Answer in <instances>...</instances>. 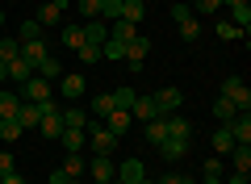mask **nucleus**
<instances>
[{"label":"nucleus","mask_w":251,"mask_h":184,"mask_svg":"<svg viewBox=\"0 0 251 184\" xmlns=\"http://www.w3.org/2000/svg\"><path fill=\"white\" fill-rule=\"evenodd\" d=\"M205 176H226V167H222V159H205Z\"/></svg>","instance_id":"c03bdc74"},{"label":"nucleus","mask_w":251,"mask_h":184,"mask_svg":"<svg viewBox=\"0 0 251 184\" xmlns=\"http://www.w3.org/2000/svg\"><path fill=\"white\" fill-rule=\"evenodd\" d=\"M0 138H4V142H17L21 138V122H17V117H4V122H0Z\"/></svg>","instance_id":"2f4dec72"},{"label":"nucleus","mask_w":251,"mask_h":184,"mask_svg":"<svg viewBox=\"0 0 251 184\" xmlns=\"http://www.w3.org/2000/svg\"><path fill=\"white\" fill-rule=\"evenodd\" d=\"M234 113H239V109H234V105H230L226 97H218V101H214V117H218V122H230Z\"/></svg>","instance_id":"e433bc0d"},{"label":"nucleus","mask_w":251,"mask_h":184,"mask_svg":"<svg viewBox=\"0 0 251 184\" xmlns=\"http://www.w3.org/2000/svg\"><path fill=\"white\" fill-rule=\"evenodd\" d=\"M134 97H138L134 88H113V101H117V109H130V105H134Z\"/></svg>","instance_id":"4c0bfd02"},{"label":"nucleus","mask_w":251,"mask_h":184,"mask_svg":"<svg viewBox=\"0 0 251 184\" xmlns=\"http://www.w3.org/2000/svg\"><path fill=\"white\" fill-rule=\"evenodd\" d=\"M63 126H88V113H84L80 105H72V109H63Z\"/></svg>","instance_id":"c9c22d12"},{"label":"nucleus","mask_w":251,"mask_h":184,"mask_svg":"<svg viewBox=\"0 0 251 184\" xmlns=\"http://www.w3.org/2000/svg\"><path fill=\"white\" fill-rule=\"evenodd\" d=\"M214 151H218V155H230V151H234V138H230L226 126H222V130H214Z\"/></svg>","instance_id":"c85d7f7f"},{"label":"nucleus","mask_w":251,"mask_h":184,"mask_svg":"<svg viewBox=\"0 0 251 184\" xmlns=\"http://www.w3.org/2000/svg\"><path fill=\"white\" fill-rule=\"evenodd\" d=\"M46 54H50V51H46V42H42V38H34V42H21V59H29V63H34V71H38V63H42Z\"/></svg>","instance_id":"6ab92c4d"},{"label":"nucleus","mask_w":251,"mask_h":184,"mask_svg":"<svg viewBox=\"0 0 251 184\" xmlns=\"http://www.w3.org/2000/svg\"><path fill=\"white\" fill-rule=\"evenodd\" d=\"M59 92H63L67 101H80L84 92H88V79H84V76H75V71H72V76H63V79H59Z\"/></svg>","instance_id":"6e6552de"},{"label":"nucleus","mask_w":251,"mask_h":184,"mask_svg":"<svg viewBox=\"0 0 251 184\" xmlns=\"http://www.w3.org/2000/svg\"><path fill=\"white\" fill-rule=\"evenodd\" d=\"M230 26H239L243 34H247V26H251V9H247V4H234V9H230Z\"/></svg>","instance_id":"473e14b6"},{"label":"nucleus","mask_w":251,"mask_h":184,"mask_svg":"<svg viewBox=\"0 0 251 184\" xmlns=\"http://www.w3.org/2000/svg\"><path fill=\"white\" fill-rule=\"evenodd\" d=\"M59 142L67 147V155H80V147H84V126H63Z\"/></svg>","instance_id":"f8f14e48"},{"label":"nucleus","mask_w":251,"mask_h":184,"mask_svg":"<svg viewBox=\"0 0 251 184\" xmlns=\"http://www.w3.org/2000/svg\"><path fill=\"white\" fill-rule=\"evenodd\" d=\"M222 184H247V176H243V172H230V176H222Z\"/></svg>","instance_id":"de8ad7c7"},{"label":"nucleus","mask_w":251,"mask_h":184,"mask_svg":"<svg viewBox=\"0 0 251 184\" xmlns=\"http://www.w3.org/2000/svg\"><path fill=\"white\" fill-rule=\"evenodd\" d=\"M21 54V42H17V34H9V38H0V59L9 63V59H17Z\"/></svg>","instance_id":"7c9ffc66"},{"label":"nucleus","mask_w":251,"mask_h":184,"mask_svg":"<svg viewBox=\"0 0 251 184\" xmlns=\"http://www.w3.org/2000/svg\"><path fill=\"white\" fill-rule=\"evenodd\" d=\"M222 9V0H197V4H193V17H197V13H218Z\"/></svg>","instance_id":"a19ab883"},{"label":"nucleus","mask_w":251,"mask_h":184,"mask_svg":"<svg viewBox=\"0 0 251 184\" xmlns=\"http://www.w3.org/2000/svg\"><path fill=\"white\" fill-rule=\"evenodd\" d=\"M130 126H134V117H130V109H113V113L105 117V130H109V134H117V138H122V134L130 130Z\"/></svg>","instance_id":"9b49d317"},{"label":"nucleus","mask_w":251,"mask_h":184,"mask_svg":"<svg viewBox=\"0 0 251 184\" xmlns=\"http://www.w3.org/2000/svg\"><path fill=\"white\" fill-rule=\"evenodd\" d=\"M63 46L67 51H80L84 46V26H63Z\"/></svg>","instance_id":"5701e85b"},{"label":"nucleus","mask_w":251,"mask_h":184,"mask_svg":"<svg viewBox=\"0 0 251 184\" xmlns=\"http://www.w3.org/2000/svg\"><path fill=\"white\" fill-rule=\"evenodd\" d=\"M138 184H155V180H138Z\"/></svg>","instance_id":"6e6d98bb"},{"label":"nucleus","mask_w":251,"mask_h":184,"mask_svg":"<svg viewBox=\"0 0 251 184\" xmlns=\"http://www.w3.org/2000/svg\"><path fill=\"white\" fill-rule=\"evenodd\" d=\"M226 159H230V167H234V172H243V176L251 172V147H239V142H234V151H230Z\"/></svg>","instance_id":"aec40b11"},{"label":"nucleus","mask_w":251,"mask_h":184,"mask_svg":"<svg viewBox=\"0 0 251 184\" xmlns=\"http://www.w3.org/2000/svg\"><path fill=\"white\" fill-rule=\"evenodd\" d=\"M80 13H84L88 21H97V17H100V0H80Z\"/></svg>","instance_id":"58836bf2"},{"label":"nucleus","mask_w":251,"mask_h":184,"mask_svg":"<svg viewBox=\"0 0 251 184\" xmlns=\"http://www.w3.org/2000/svg\"><path fill=\"white\" fill-rule=\"evenodd\" d=\"M222 97L230 101V105L239 109V113H247V105H251V88L243 84L239 76H226V79H222Z\"/></svg>","instance_id":"f03ea898"},{"label":"nucleus","mask_w":251,"mask_h":184,"mask_svg":"<svg viewBox=\"0 0 251 184\" xmlns=\"http://www.w3.org/2000/svg\"><path fill=\"white\" fill-rule=\"evenodd\" d=\"M92 151H97V155H113V147H117V134H109L105 126H92Z\"/></svg>","instance_id":"1a4fd4ad"},{"label":"nucleus","mask_w":251,"mask_h":184,"mask_svg":"<svg viewBox=\"0 0 251 184\" xmlns=\"http://www.w3.org/2000/svg\"><path fill=\"white\" fill-rule=\"evenodd\" d=\"M201 184H222V176H205V180H201Z\"/></svg>","instance_id":"3c124183"},{"label":"nucleus","mask_w":251,"mask_h":184,"mask_svg":"<svg viewBox=\"0 0 251 184\" xmlns=\"http://www.w3.org/2000/svg\"><path fill=\"white\" fill-rule=\"evenodd\" d=\"M122 21L138 26V21H143V0H122Z\"/></svg>","instance_id":"bb28decb"},{"label":"nucleus","mask_w":251,"mask_h":184,"mask_svg":"<svg viewBox=\"0 0 251 184\" xmlns=\"http://www.w3.org/2000/svg\"><path fill=\"white\" fill-rule=\"evenodd\" d=\"M29 76H34V63H29V59H21V54L9 59V79H13V84H25Z\"/></svg>","instance_id":"a211bd4d"},{"label":"nucleus","mask_w":251,"mask_h":184,"mask_svg":"<svg viewBox=\"0 0 251 184\" xmlns=\"http://www.w3.org/2000/svg\"><path fill=\"white\" fill-rule=\"evenodd\" d=\"M159 184H180V176H176V172H168V176H163Z\"/></svg>","instance_id":"09e8293b"},{"label":"nucleus","mask_w":251,"mask_h":184,"mask_svg":"<svg viewBox=\"0 0 251 184\" xmlns=\"http://www.w3.org/2000/svg\"><path fill=\"white\" fill-rule=\"evenodd\" d=\"M113 109H117L113 92H97V97H92V113H97V117H109Z\"/></svg>","instance_id":"412c9836"},{"label":"nucleus","mask_w":251,"mask_h":184,"mask_svg":"<svg viewBox=\"0 0 251 184\" xmlns=\"http://www.w3.org/2000/svg\"><path fill=\"white\" fill-rule=\"evenodd\" d=\"M17 109H21L17 92H0V122H4V117H17Z\"/></svg>","instance_id":"4be33fe9"},{"label":"nucleus","mask_w":251,"mask_h":184,"mask_svg":"<svg viewBox=\"0 0 251 184\" xmlns=\"http://www.w3.org/2000/svg\"><path fill=\"white\" fill-rule=\"evenodd\" d=\"M180 38H184V42H197V38H201V21H197V17L180 21Z\"/></svg>","instance_id":"72a5a7b5"},{"label":"nucleus","mask_w":251,"mask_h":184,"mask_svg":"<svg viewBox=\"0 0 251 184\" xmlns=\"http://www.w3.org/2000/svg\"><path fill=\"white\" fill-rule=\"evenodd\" d=\"M59 17H63V9H59V4H50V0L38 9V26H59Z\"/></svg>","instance_id":"cd10ccee"},{"label":"nucleus","mask_w":251,"mask_h":184,"mask_svg":"<svg viewBox=\"0 0 251 184\" xmlns=\"http://www.w3.org/2000/svg\"><path fill=\"white\" fill-rule=\"evenodd\" d=\"M100 21H122V0H100Z\"/></svg>","instance_id":"c756f323"},{"label":"nucleus","mask_w":251,"mask_h":184,"mask_svg":"<svg viewBox=\"0 0 251 184\" xmlns=\"http://www.w3.org/2000/svg\"><path fill=\"white\" fill-rule=\"evenodd\" d=\"M226 130H230V138L239 142V147H251V117L247 113H234L230 122H226Z\"/></svg>","instance_id":"423d86ee"},{"label":"nucleus","mask_w":251,"mask_h":184,"mask_svg":"<svg viewBox=\"0 0 251 184\" xmlns=\"http://www.w3.org/2000/svg\"><path fill=\"white\" fill-rule=\"evenodd\" d=\"M109 38H113V42H134L138 38V26H130V21H109Z\"/></svg>","instance_id":"2eb2a0df"},{"label":"nucleus","mask_w":251,"mask_h":184,"mask_svg":"<svg viewBox=\"0 0 251 184\" xmlns=\"http://www.w3.org/2000/svg\"><path fill=\"white\" fill-rule=\"evenodd\" d=\"M155 147H159V155L168 159V163H176V159L188 155V138H163V142H155Z\"/></svg>","instance_id":"9d476101"},{"label":"nucleus","mask_w":251,"mask_h":184,"mask_svg":"<svg viewBox=\"0 0 251 184\" xmlns=\"http://www.w3.org/2000/svg\"><path fill=\"white\" fill-rule=\"evenodd\" d=\"M88 172H92V180H97V184H113L117 167H113V159H109V155H97V159L88 163Z\"/></svg>","instance_id":"0eeeda50"},{"label":"nucleus","mask_w":251,"mask_h":184,"mask_svg":"<svg viewBox=\"0 0 251 184\" xmlns=\"http://www.w3.org/2000/svg\"><path fill=\"white\" fill-rule=\"evenodd\" d=\"M180 184H197V180H188V176H180Z\"/></svg>","instance_id":"864d4df0"},{"label":"nucleus","mask_w":251,"mask_h":184,"mask_svg":"<svg viewBox=\"0 0 251 184\" xmlns=\"http://www.w3.org/2000/svg\"><path fill=\"white\" fill-rule=\"evenodd\" d=\"M59 172L67 176V180H80V172H84V159H80V155H67V163H63Z\"/></svg>","instance_id":"f704fd0d"},{"label":"nucleus","mask_w":251,"mask_h":184,"mask_svg":"<svg viewBox=\"0 0 251 184\" xmlns=\"http://www.w3.org/2000/svg\"><path fill=\"white\" fill-rule=\"evenodd\" d=\"M17 122H21V130L38 126V122H42V105H34V101H21V109H17Z\"/></svg>","instance_id":"dca6fc26"},{"label":"nucleus","mask_w":251,"mask_h":184,"mask_svg":"<svg viewBox=\"0 0 251 184\" xmlns=\"http://www.w3.org/2000/svg\"><path fill=\"white\" fill-rule=\"evenodd\" d=\"M130 117H134L138 126L155 122V117H159V109H155V97H143V92H138V97H134V105H130Z\"/></svg>","instance_id":"20e7f679"},{"label":"nucleus","mask_w":251,"mask_h":184,"mask_svg":"<svg viewBox=\"0 0 251 184\" xmlns=\"http://www.w3.org/2000/svg\"><path fill=\"white\" fill-rule=\"evenodd\" d=\"M17 97H21V101H34V105H42V101H50V97H54V84H50V79H42V76L34 71V76L21 84Z\"/></svg>","instance_id":"f257e3e1"},{"label":"nucleus","mask_w":251,"mask_h":184,"mask_svg":"<svg viewBox=\"0 0 251 184\" xmlns=\"http://www.w3.org/2000/svg\"><path fill=\"white\" fill-rule=\"evenodd\" d=\"M151 54V42H147L143 34L134 38V42H126V63H130V71H143V59Z\"/></svg>","instance_id":"39448f33"},{"label":"nucleus","mask_w":251,"mask_h":184,"mask_svg":"<svg viewBox=\"0 0 251 184\" xmlns=\"http://www.w3.org/2000/svg\"><path fill=\"white\" fill-rule=\"evenodd\" d=\"M180 105H184V92H180V88H159V92H155V109H159V117L176 113Z\"/></svg>","instance_id":"7ed1b4c3"},{"label":"nucleus","mask_w":251,"mask_h":184,"mask_svg":"<svg viewBox=\"0 0 251 184\" xmlns=\"http://www.w3.org/2000/svg\"><path fill=\"white\" fill-rule=\"evenodd\" d=\"M84 42H88V46H105L109 42V26H105V21H88V26H84Z\"/></svg>","instance_id":"4468645a"},{"label":"nucleus","mask_w":251,"mask_h":184,"mask_svg":"<svg viewBox=\"0 0 251 184\" xmlns=\"http://www.w3.org/2000/svg\"><path fill=\"white\" fill-rule=\"evenodd\" d=\"M113 180H126V184H138V180H147V167H143V159H126V163H122V172H117Z\"/></svg>","instance_id":"ddd939ff"},{"label":"nucleus","mask_w":251,"mask_h":184,"mask_svg":"<svg viewBox=\"0 0 251 184\" xmlns=\"http://www.w3.org/2000/svg\"><path fill=\"white\" fill-rule=\"evenodd\" d=\"M34 38H42V26H38V17H29L17 26V42H34Z\"/></svg>","instance_id":"393cba45"},{"label":"nucleus","mask_w":251,"mask_h":184,"mask_svg":"<svg viewBox=\"0 0 251 184\" xmlns=\"http://www.w3.org/2000/svg\"><path fill=\"white\" fill-rule=\"evenodd\" d=\"M143 134H147L151 142H163V138H168V117H155V122H147Z\"/></svg>","instance_id":"b1692460"},{"label":"nucleus","mask_w":251,"mask_h":184,"mask_svg":"<svg viewBox=\"0 0 251 184\" xmlns=\"http://www.w3.org/2000/svg\"><path fill=\"white\" fill-rule=\"evenodd\" d=\"M0 29H4V9H0Z\"/></svg>","instance_id":"5fc2aeb1"},{"label":"nucleus","mask_w":251,"mask_h":184,"mask_svg":"<svg viewBox=\"0 0 251 184\" xmlns=\"http://www.w3.org/2000/svg\"><path fill=\"white\" fill-rule=\"evenodd\" d=\"M188 17H193L188 4H172V21H176V26H180V21H188Z\"/></svg>","instance_id":"37998d69"},{"label":"nucleus","mask_w":251,"mask_h":184,"mask_svg":"<svg viewBox=\"0 0 251 184\" xmlns=\"http://www.w3.org/2000/svg\"><path fill=\"white\" fill-rule=\"evenodd\" d=\"M222 4H230V9H234V4H247V0H222Z\"/></svg>","instance_id":"603ef678"},{"label":"nucleus","mask_w":251,"mask_h":184,"mask_svg":"<svg viewBox=\"0 0 251 184\" xmlns=\"http://www.w3.org/2000/svg\"><path fill=\"white\" fill-rule=\"evenodd\" d=\"M239 34H243V29H239V26H230V21H226V26H218V38H222V42H234Z\"/></svg>","instance_id":"79ce46f5"},{"label":"nucleus","mask_w":251,"mask_h":184,"mask_svg":"<svg viewBox=\"0 0 251 184\" xmlns=\"http://www.w3.org/2000/svg\"><path fill=\"white\" fill-rule=\"evenodd\" d=\"M38 76H42V79H50V84H54V79H63V67H59V59H50V54H46V59L38 63Z\"/></svg>","instance_id":"a878e982"},{"label":"nucleus","mask_w":251,"mask_h":184,"mask_svg":"<svg viewBox=\"0 0 251 184\" xmlns=\"http://www.w3.org/2000/svg\"><path fill=\"white\" fill-rule=\"evenodd\" d=\"M9 172H17L13 167V155H0V176H9Z\"/></svg>","instance_id":"a18cd8bd"},{"label":"nucleus","mask_w":251,"mask_h":184,"mask_svg":"<svg viewBox=\"0 0 251 184\" xmlns=\"http://www.w3.org/2000/svg\"><path fill=\"white\" fill-rule=\"evenodd\" d=\"M75 54H80L84 63H100V46H88V42H84V46H80Z\"/></svg>","instance_id":"ea45409f"},{"label":"nucleus","mask_w":251,"mask_h":184,"mask_svg":"<svg viewBox=\"0 0 251 184\" xmlns=\"http://www.w3.org/2000/svg\"><path fill=\"white\" fill-rule=\"evenodd\" d=\"M0 184H25V176H21V172H9V176H0Z\"/></svg>","instance_id":"49530a36"},{"label":"nucleus","mask_w":251,"mask_h":184,"mask_svg":"<svg viewBox=\"0 0 251 184\" xmlns=\"http://www.w3.org/2000/svg\"><path fill=\"white\" fill-rule=\"evenodd\" d=\"M4 79H9V63L0 59V84H4Z\"/></svg>","instance_id":"8fccbe9b"},{"label":"nucleus","mask_w":251,"mask_h":184,"mask_svg":"<svg viewBox=\"0 0 251 184\" xmlns=\"http://www.w3.org/2000/svg\"><path fill=\"white\" fill-rule=\"evenodd\" d=\"M168 138H193V122L180 113H168Z\"/></svg>","instance_id":"f3484780"}]
</instances>
